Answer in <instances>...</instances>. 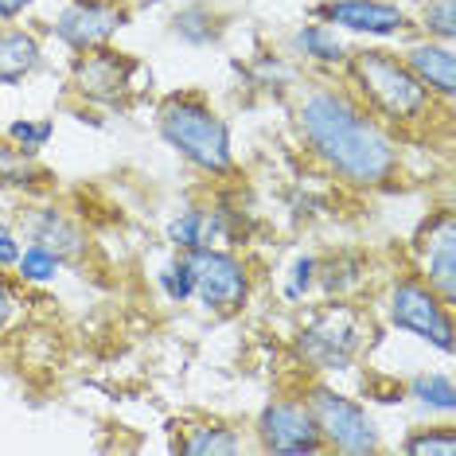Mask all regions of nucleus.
<instances>
[{
    "instance_id": "nucleus-1",
    "label": "nucleus",
    "mask_w": 456,
    "mask_h": 456,
    "mask_svg": "<svg viewBox=\"0 0 456 456\" xmlns=\"http://www.w3.org/2000/svg\"><path fill=\"white\" fill-rule=\"evenodd\" d=\"M297 129L308 152L351 188H390L402 172L398 141L344 86L316 82L297 102Z\"/></svg>"
},
{
    "instance_id": "nucleus-2",
    "label": "nucleus",
    "mask_w": 456,
    "mask_h": 456,
    "mask_svg": "<svg viewBox=\"0 0 456 456\" xmlns=\"http://www.w3.org/2000/svg\"><path fill=\"white\" fill-rule=\"evenodd\" d=\"M347 78L355 82V98L375 118H387L390 126H418L429 118L433 94L413 78V70L390 51H355L347 55Z\"/></svg>"
},
{
    "instance_id": "nucleus-3",
    "label": "nucleus",
    "mask_w": 456,
    "mask_h": 456,
    "mask_svg": "<svg viewBox=\"0 0 456 456\" xmlns=\"http://www.w3.org/2000/svg\"><path fill=\"white\" fill-rule=\"evenodd\" d=\"M160 137L172 144L188 164H195L200 172L226 175L234 168V152H231V129L226 121L195 94H172L160 106Z\"/></svg>"
},
{
    "instance_id": "nucleus-4",
    "label": "nucleus",
    "mask_w": 456,
    "mask_h": 456,
    "mask_svg": "<svg viewBox=\"0 0 456 456\" xmlns=\"http://www.w3.org/2000/svg\"><path fill=\"white\" fill-rule=\"evenodd\" d=\"M362 316L347 305H328L300 328L297 351L313 370H347L362 347Z\"/></svg>"
},
{
    "instance_id": "nucleus-5",
    "label": "nucleus",
    "mask_w": 456,
    "mask_h": 456,
    "mask_svg": "<svg viewBox=\"0 0 456 456\" xmlns=\"http://www.w3.org/2000/svg\"><path fill=\"white\" fill-rule=\"evenodd\" d=\"M305 402H308V410H313L320 441H324V452L367 456V452L382 449L375 421L367 418V410H362L359 402H351V398H344V394H336L328 387H313Z\"/></svg>"
},
{
    "instance_id": "nucleus-6",
    "label": "nucleus",
    "mask_w": 456,
    "mask_h": 456,
    "mask_svg": "<svg viewBox=\"0 0 456 456\" xmlns=\"http://www.w3.org/2000/svg\"><path fill=\"white\" fill-rule=\"evenodd\" d=\"M390 320L402 331H410V336H418V339H425V344H433L437 351H444V355H452V347H456L452 308L444 305L425 281H418V277H402V281H394Z\"/></svg>"
},
{
    "instance_id": "nucleus-7",
    "label": "nucleus",
    "mask_w": 456,
    "mask_h": 456,
    "mask_svg": "<svg viewBox=\"0 0 456 456\" xmlns=\"http://www.w3.org/2000/svg\"><path fill=\"white\" fill-rule=\"evenodd\" d=\"M191 273H195V297L207 313L215 316H234L250 297V273L238 254H226L219 246L188 254Z\"/></svg>"
},
{
    "instance_id": "nucleus-8",
    "label": "nucleus",
    "mask_w": 456,
    "mask_h": 456,
    "mask_svg": "<svg viewBox=\"0 0 456 456\" xmlns=\"http://www.w3.org/2000/svg\"><path fill=\"white\" fill-rule=\"evenodd\" d=\"M257 449L277 452V456H316L324 452L320 429L313 421L308 402L297 398H277L257 413Z\"/></svg>"
},
{
    "instance_id": "nucleus-9",
    "label": "nucleus",
    "mask_w": 456,
    "mask_h": 456,
    "mask_svg": "<svg viewBox=\"0 0 456 456\" xmlns=\"http://www.w3.org/2000/svg\"><path fill=\"white\" fill-rule=\"evenodd\" d=\"M133 70H137V63L129 55H121V51H110L106 44L94 51H82L75 59L70 86H75L78 98L94 102V106H118L133 86Z\"/></svg>"
},
{
    "instance_id": "nucleus-10",
    "label": "nucleus",
    "mask_w": 456,
    "mask_h": 456,
    "mask_svg": "<svg viewBox=\"0 0 456 456\" xmlns=\"http://www.w3.org/2000/svg\"><path fill=\"white\" fill-rule=\"evenodd\" d=\"M126 24H129V8L118 4V0H75V4H67L59 12L55 36L82 55V51L106 47Z\"/></svg>"
},
{
    "instance_id": "nucleus-11",
    "label": "nucleus",
    "mask_w": 456,
    "mask_h": 456,
    "mask_svg": "<svg viewBox=\"0 0 456 456\" xmlns=\"http://www.w3.org/2000/svg\"><path fill=\"white\" fill-rule=\"evenodd\" d=\"M413 250H418L425 285L452 308V300H456V223H452L449 207L437 211L429 223L421 226Z\"/></svg>"
},
{
    "instance_id": "nucleus-12",
    "label": "nucleus",
    "mask_w": 456,
    "mask_h": 456,
    "mask_svg": "<svg viewBox=\"0 0 456 456\" xmlns=\"http://www.w3.org/2000/svg\"><path fill=\"white\" fill-rule=\"evenodd\" d=\"M316 16L324 24L347 28V32H367V36H394L406 28L402 8L387 4V0H328V4L316 8Z\"/></svg>"
},
{
    "instance_id": "nucleus-13",
    "label": "nucleus",
    "mask_w": 456,
    "mask_h": 456,
    "mask_svg": "<svg viewBox=\"0 0 456 456\" xmlns=\"http://www.w3.org/2000/svg\"><path fill=\"white\" fill-rule=\"evenodd\" d=\"M402 63L413 70V78H418L433 98L452 102V94H456V55H452L449 44H413L406 55H402Z\"/></svg>"
},
{
    "instance_id": "nucleus-14",
    "label": "nucleus",
    "mask_w": 456,
    "mask_h": 456,
    "mask_svg": "<svg viewBox=\"0 0 456 456\" xmlns=\"http://www.w3.org/2000/svg\"><path fill=\"white\" fill-rule=\"evenodd\" d=\"M28 234H32V242H44L47 250H55L63 262H82L90 246L82 226L75 219H67L63 211H55V207H39L28 219Z\"/></svg>"
},
{
    "instance_id": "nucleus-15",
    "label": "nucleus",
    "mask_w": 456,
    "mask_h": 456,
    "mask_svg": "<svg viewBox=\"0 0 456 456\" xmlns=\"http://www.w3.org/2000/svg\"><path fill=\"white\" fill-rule=\"evenodd\" d=\"M223 238H226L223 211H211V207H188L180 219L168 223V242H172L180 254L207 250V246H219Z\"/></svg>"
},
{
    "instance_id": "nucleus-16",
    "label": "nucleus",
    "mask_w": 456,
    "mask_h": 456,
    "mask_svg": "<svg viewBox=\"0 0 456 456\" xmlns=\"http://www.w3.org/2000/svg\"><path fill=\"white\" fill-rule=\"evenodd\" d=\"M39 39L24 28H0V86H16L39 67Z\"/></svg>"
},
{
    "instance_id": "nucleus-17",
    "label": "nucleus",
    "mask_w": 456,
    "mask_h": 456,
    "mask_svg": "<svg viewBox=\"0 0 456 456\" xmlns=\"http://www.w3.org/2000/svg\"><path fill=\"white\" fill-rule=\"evenodd\" d=\"M175 449L188 452V456H238L246 444H242V437H238L234 429H226V425L200 421V425L180 429V444H175Z\"/></svg>"
},
{
    "instance_id": "nucleus-18",
    "label": "nucleus",
    "mask_w": 456,
    "mask_h": 456,
    "mask_svg": "<svg viewBox=\"0 0 456 456\" xmlns=\"http://www.w3.org/2000/svg\"><path fill=\"white\" fill-rule=\"evenodd\" d=\"M293 44H297V51L305 59H313V63H324V67H339V63H347V55H351V51L339 44V36L331 32L328 24H305L293 36Z\"/></svg>"
},
{
    "instance_id": "nucleus-19",
    "label": "nucleus",
    "mask_w": 456,
    "mask_h": 456,
    "mask_svg": "<svg viewBox=\"0 0 456 456\" xmlns=\"http://www.w3.org/2000/svg\"><path fill=\"white\" fill-rule=\"evenodd\" d=\"M172 32L180 36L183 44L203 47V44H211V39H219L223 28H219V16H215L207 4H191V8H183V12H175Z\"/></svg>"
},
{
    "instance_id": "nucleus-20",
    "label": "nucleus",
    "mask_w": 456,
    "mask_h": 456,
    "mask_svg": "<svg viewBox=\"0 0 456 456\" xmlns=\"http://www.w3.org/2000/svg\"><path fill=\"white\" fill-rule=\"evenodd\" d=\"M406 390H410L413 402H421V406H429L437 413L456 410V387H452L449 375H437V370H429V375H413Z\"/></svg>"
},
{
    "instance_id": "nucleus-21",
    "label": "nucleus",
    "mask_w": 456,
    "mask_h": 456,
    "mask_svg": "<svg viewBox=\"0 0 456 456\" xmlns=\"http://www.w3.org/2000/svg\"><path fill=\"white\" fill-rule=\"evenodd\" d=\"M59 265H63V257H59L55 250H47L44 242L24 246V250H20V257H16V273H20V281H32V285L51 281V277L59 273Z\"/></svg>"
},
{
    "instance_id": "nucleus-22",
    "label": "nucleus",
    "mask_w": 456,
    "mask_h": 456,
    "mask_svg": "<svg viewBox=\"0 0 456 456\" xmlns=\"http://www.w3.org/2000/svg\"><path fill=\"white\" fill-rule=\"evenodd\" d=\"M36 180H39V168H36L32 152L0 141V183H8V188H28V183H36Z\"/></svg>"
},
{
    "instance_id": "nucleus-23",
    "label": "nucleus",
    "mask_w": 456,
    "mask_h": 456,
    "mask_svg": "<svg viewBox=\"0 0 456 456\" xmlns=\"http://www.w3.org/2000/svg\"><path fill=\"white\" fill-rule=\"evenodd\" d=\"M160 289L168 293V300H175V305H183V300L195 297V273H191L188 254H180L175 262H168L160 269Z\"/></svg>"
},
{
    "instance_id": "nucleus-24",
    "label": "nucleus",
    "mask_w": 456,
    "mask_h": 456,
    "mask_svg": "<svg viewBox=\"0 0 456 456\" xmlns=\"http://www.w3.org/2000/svg\"><path fill=\"white\" fill-rule=\"evenodd\" d=\"M55 137V121H12V126H8V141L16 144V149H24V152H36L44 149V144Z\"/></svg>"
},
{
    "instance_id": "nucleus-25",
    "label": "nucleus",
    "mask_w": 456,
    "mask_h": 456,
    "mask_svg": "<svg viewBox=\"0 0 456 456\" xmlns=\"http://www.w3.org/2000/svg\"><path fill=\"white\" fill-rule=\"evenodd\" d=\"M421 20H425V32L429 36H437L441 44H452V36H456V0H433Z\"/></svg>"
},
{
    "instance_id": "nucleus-26",
    "label": "nucleus",
    "mask_w": 456,
    "mask_h": 456,
    "mask_svg": "<svg viewBox=\"0 0 456 456\" xmlns=\"http://www.w3.org/2000/svg\"><path fill=\"white\" fill-rule=\"evenodd\" d=\"M406 452H413V456H425V452H433V456H456V437H452V429L413 433V437L406 441Z\"/></svg>"
},
{
    "instance_id": "nucleus-27",
    "label": "nucleus",
    "mask_w": 456,
    "mask_h": 456,
    "mask_svg": "<svg viewBox=\"0 0 456 456\" xmlns=\"http://www.w3.org/2000/svg\"><path fill=\"white\" fill-rule=\"evenodd\" d=\"M316 257H297V262H293V281H289V289H285V293H289V300H300V297H305L308 293V289H313L316 285Z\"/></svg>"
},
{
    "instance_id": "nucleus-28",
    "label": "nucleus",
    "mask_w": 456,
    "mask_h": 456,
    "mask_svg": "<svg viewBox=\"0 0 456 456\" xmlns=\"http://www.w3.org/2000/svg\"><path fill=\"white\" fill-rule=\"evenodd\" d=\"M12 313H16V293H12V285H8V277L0 273V331L8 328Z\"/></svg>"
},
{
    "instance_id": "nucleus-29",
    "label": "nucleus",
    "mask_w": 456,
    "mask_h": 456,
    "mask_svg": "<svg viewBox=\"0 0 456 456\" xmlns=\"http://www.w3.org/2000/svg\"><path fill=\"white\" fill-rule=\"evenodd\" d=\"M16 257H20L16 234L8 231V226H0V269H4V265H16Z\"/></svg>"
},
{
    "instance_id": "nucleus-30",
    "label": "nucleus",
    "mask_w": 456,
    "mask_h": 456,
    "mask_svg": "<svg viewBox=\"0 0 456 456\" xmlns=\"http://www.w3.org/2000/svg\"><path fill=\"white\" fill-rule=\"evenodd\" d=\"M24 8H32V0H0V20H16Z\"/></svg>"
},
{
    "instance_id": "nucleus-31",
    "label": "nucleus",
    "mask_w": 456,
    "mask_h": 456,
    "mask_svg": "<svg viewBox=\"0 0 456 456\" xmlns=\"http://www.w3.org/2000/svg\"><path fill=\"white\" fill-rule=\"evenodd\" d=\"M141 4H160V0H141Z\"/></svg>"
}]
</instances>
